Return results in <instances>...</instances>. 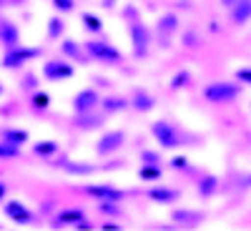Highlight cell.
I'll return each instance as SVG.
<instances>
[{
	"label": "cell",
	"mask_w": 251,
	"mask_h": 231,
	"mask_svg": "<svg viewBox=\"0 0 251 231\" xmlns=\"http://www.w3.org/2000/svg\"><path fill=\"white\" fill-rule=\"evenodd\" d=\"M236 80L251 86V66H249V68H239V71H236Z\"/></svg>",
	"instance_id": "cell-35"
},
{
	"label": "cell",
	"mask_w": 251,
	"mask_h": 231,
	"mask_svg": "<svg viewBox=\"0 0 251 231\" xmlns=\"http://www.w3.org/2000/svg\"><path fill=\"white\" fill-rule=\"evenodd\" d=\"M161 176H163V171H161L158 163H141V169H138L141 181H158Z\"/></svg>",
	"instance_id": "cell-24"
},
{
	"label": "cell",
	"mask_w": 251,
	"mask_h": 231,
	"mask_svg": "<svg viewBox=\"0 0 251 231\" xmlns=\"http://www.w3.org/2000/svg\"><path fill=\"white\" fill-rule=\"evenodd\" d=\"M86 53H88V58H93L98 63H106V66L123 63V53L113 43H108V40H86Z\"/></svg>",
	"instance_id": "cell-3"
},
{
	"label": "cell",
	"mask_w": 251,
	"mask_h": 231,
	"mask_svg": "<svg viewBox=\"0 0 251 231\" xmlns=\"http://www.w3.org/2000/svg\"><path fill=\"white\" fill-rule=\"evenodd\" d=\"M86 196H93L96 201H123L126 199V191L116 188L113 183H88L80 188Z\"/></svg>",
	"instance_id": "cell-8"
},
{
	"label": "cell",
	"mask_w": 251,
	"mask_h": 231,
	"mask_svg": "<svg viewBox=\"0 0 251 231\" xmlns=\"http://www.w3.org/2000/svg\"><path fill=\"white\" fill-rule=\"evenodd\" d=\"M0 3H3V0H0Z\"/></svg>",
	"instance_id": "cell-40"
},
{
	"label": "cell",
	"mask_w": 251,
	"mask_h": 231,
	"mask_svg": "<svg viewBox=\"0 0 251 231\" xmlns=\"http://www.w3.org/2000/svg\"><path fill=\"white\" fill-rule=\"evenodd\" d=\"M98 106H100V96L93 88H83L73 96V111L75 113H88V111H96Z\"/></svg>",
	"instance_id": "cell-10"
},
{
	"label": "cell",
	"mask_w": 251,
	"mask_h": 231,
	"mask_svg": "<svg viewBox=\"0 0 251 231\" xmlns=\"http://www.w3.org/2000/svg\"><path fill=\"white\" fill-rule=\"evenodd\" d=\"M196 191H199L201 199H211V196L219 191V179H216V176H203V179L199 181V186H196Z\"/></svg>",
	"instance_id": "cell-21"
},
{
	"label": "cell",
	"mask_w": 251,
	"mask_h": 231,
	"mask_svg": "<svg viewBox=\"0 0 251 231\" xmlns=\"http://www.w3.org/2000/svg\"><path fill=\"white\" fill-rule=\"evenodd\" d=\"M30 106H33L35 111H46V108L50 106V96H48L46 91H35L33 98H30Z\"/></svg>",
	"instance_id": "cell-27"
},
{
	"label": "cell",
	"mask_w": 251,
	"mask_h": 231,
	"mask_svg": "<svg viewBox=\"0 0 251 231\" xmlns=\"http://www.w3.org/2000/svg\"><path fill=\"white\" fill-rule=\"evenodd\" d=\"M141 163H158L161 166V154L158 151H141Z\"/></svg>",
	"instance_id": "cell-33"
},
{
	"label": "cell",
	"mask_w": 251,
	"mask_h": 231,
	"mask_svg": "<svg viewBox=\"0 0 251 231\" xmlns=\"http://www.w3.org/2000/svg\"><path fill=\"white\" fill-rule=\"evenodd\" d=\"M126 143V131H108L96 141V154L98 156H113L121 151V146Z\"/></svg>",
	"instance_id": "cell-9"
},
{
	"label": "cell",
	"mask_w": 251,
	"mask_h": 231,
	"mask_svg": "<svg viewBox=\"0 0 251 231\" xmlns=\"http://www.w3.org/2000/svg\"><path fill=\"white\" fill-rule=\"evenodd\" d=\"M0 46H3L5 51L10 48H18V46H23L20 43V30L15 23H10V20H0Z\"/></svg>",
	"instance_id": "cell-11"
},
{
	"label": "cell",
	"mask_w": 251,
	"mask_h": 231,
	"mask_svg": "<svg viewBox=\"0 0 251 231\" xmlns=\"http://www.w3.org/2000/svg\"><path fill=\"white\" fill-rule=\"evenodd\" d=\"M3 211H5V216H8L13 224H20V226L35 224V214L30 211L23 201H18V199H5V201H3Z\"/></svg>",
	"instance_id": "cell-5"
},
{
	"label": "cell",
	"mask_w": 251,
	"mask_h": 231,
	"mask_svg": "<svg viewBox=\"0 0 251 231\" xmlns=\"http://www.w3.org/2000/svg\"><path fill=\"white\" fill-rule=\"evenodd\" d=\"M63 30H66V23H63V18H50L48 20V38H60Z\"/></svg>",
	"instance_id": "cell-29"
},
{
	"label": "cell",
	"mask_w": 251,
	"mask_h": 231,
	"mask_svg": "<svg viewBox=\"0 0 251 231\" xmlns=\"http://www.w3.org/2000/svg\"><path fill=\"white\" fill-rule=\"evenodd\" d=\"M80 20H83V28H86V30H91V33H103V20H100L98 15H93V13H83Z\"/></svg>",
	"instance_id": "cell-26"
},
{
	"label": "cell",
	"mask_w": 251,
	"mask_h": 231,
	"mask_svg": "<svg viewBox=\"0 0 251 231\" xmlns=\"http://www.w3.org/2000/svg\"><path fill=\"white\" fill-rule=\"evenodd\" d=\"M28 131L25 128H0V141H5L8 146H15V149H23V146L28 143Z\"/></svg>",
	"instance_id": "cell-15"
},
{
	"label": "cell",
	"mask_w": 251,
	"mask_h": 231,
	"mask_svg": "<svg viewBox=\"0 0 251 231\" xmlns=\"http://www.w3.org/2000/svg\"><path fill=\"white\" fill-rule=\"evenodd\" d=\"M0 96H3V83H0Z\"/></svg>",
	"instance_id": "cell-39"
},
{
	"label": "cell",
	"mask_w": 251,
	"mask_h": 231,
	"mask_svg": "<svg viewBox=\"0 0 251 231\" xmlns=\"http://www.w3.org/2000/svg\"><path fill=\"white\" fill-rule=\"evenodd\" d=\"M221 3H224V5H226V8H228V10H231V8H234V5H236V3H239V0H221Z\"/></svg>",
	"instance_id": "cell-38"
},
{
	"label": "cell",
	"mask_w": 251,
	"mask_h": 231,
	"mask_svg": "<svg viewBox=\"0 0 251 231\" xmlns=\"http://www.w3.org/2000/svg\"><path fill=\"white\" fill-rule=\"evenodd\" d=\"M73 76H75V68L71 66L66 58H53V60H46L43 63V78L46 80L58 83V80H68Z\"/></svg>",
	"instance_id": "cell-6"
},
{
	"label": "cell",
	"mask_w": 251,
	"mask_h": 231,
	"mask_svg": "<svg viewBox=\"0 0 251 231\" xmlns=\"http://www.w3.org/2000/svg\"><path fill=\"white\" fill-rule=\"evenodd\" d=\"M128 103H131V108H136V111H141V113H149V111H153L156 108V98L149 93V91H133V96L128 98Z\"/></svg>",
	"instance_id": "cell-14"
},
{
	"label": "cell",
	"mask_w": 251,
	"mask_h": 231,
	"mask_svg": "<svg viewBox=\"0 0 251 231\" xmlns=\"http://www.w3.org/2000/svg\"><path fill=\"white\" fill-rule=\"evenodd\" d=\"M18 156H20V149L8 146L5 141H0V158H18Z\"/></svg>",
	"instance_id": "cell-30"
},
{
	"label": "cell",
	"mask_w": 251,
	"mask_h": 231,
	"mask_svg": "<svg viewBox=\"0 0 251 231\" xmlns=\"http://www.w3.org/2000/svg\"><path fill=\"white\" fill-rule=\"evenodd\" d=\"M249 20H251V0H239V3L231 8V23L246 26Z\"/></svg>",
	"instance_id": "cell-20"
},
{
	"label": "cell",
	"mask_w": 251,
	"mask_h": 231,
	"mask_svg": "<svg viewBox=\"0 0 251 231\" xmlns=\"http://www.w3.org/2000/svg\"><path fill=\"white\" fill-rule=\"evenodd\" d=\"M100 229H106V231H121L123 224H113V221H106V224H100Z\"/></svg>",
	"instance_id": "cell-36"
},
{
	"label": "cell",
	"mask_w": 251,
	"mask_h": 231,
	"mask_svg": "<svg viewBox=\"0 0 251 231\" xmlns=\"http://www.w3.org/2000/svg\"><path fill=\"white\" fill-rule=\"evenodd\" d=\"M146 196H149L153 204L166 206V204H176L181 199V191L178 188H169V186H151L149 191H146Z\"/></svg>",
	"instance_id": "cell-12"
},
{
	"label": "cell",
	"mask_w": 251,
	"mask_h": 231,
	"mask_svg": "<svg viewBox=\"0 0 251 231\" xmlns=\"http://www.w3.org/2000/svg\"><path fill=\"white\" fill-rule=\"evenodd\" d=\"M171 169H174V171L188 169V158H186V156H174V158H171Z\"/></svg>",
	"instance_id": "cell-34"
},
{
	"label": "cell",
	"mask_w": 251,
	"mask_h": 231,
	"mask_svg": "<svg viewBox=\"0 0 251 231\" xmlns=\"http://www.w3.org/2000/svg\"><path fill=\"white\" fill-rule=\"evenodd\" d=\"M40 55H43V51H40V48H25V46H18V48L5 51L3 63H0V66L8 68V71H15V68H23L25 63H30V60L40 58Z\"/></svg>",
	"instance_id": "cell-4"
},
{
	"label": "cell",
	"mask_w": 251,
	"mask_h": 231,
	"mask_svg": "<svg viewBox=\"0 0 251 231\" xmlns=\"http://www.w3.org/2000/svg\"><path fill=\"white\" fill-rule=\"evenodd\" d=\"M8 199V183H3V181H0V204H3Z\"/></svg>",
	"instance_id": "cell-37"
},
{
	"label": "cell",
	"mask_w": 251,
	"mask_h": 231,
	"mask_svg": "<svg viewBox=\"0 0 251 231\" xmlns=\"http://www.w3.org/2000/svg\"><path fill=\"white\" fill-rule=\"evenodd\" d=\"M80 219H86V211L80 206H71V208H63V211L50 221L53 229H63V226H75Z\"/></svg>",
	"instance_id": "cell-13"
},
{
	"label": "cell",
	"mask_w": 251,
	"mask_h": 231,
	"mask_svg": "<svg viewBox=\"0 0 251 231\" xmlns=\"http://www.w3.org/2000/svg\"><path fill=\"white\" fill-rule=\"evenodd\" d=\"M60 53H63V55H68V58L75 60V63H83V66L88 63V53H86V51H80V46L75 43V40H71V38L60 40Z\"/></svg>",
	"instance_id": "cell-16"
},
{
	"label": "cell",
	"mask_w": 251,
	"mask_h": 231,
	"mask_svg": "<svg viewBox=\"0 0 251 231\" xmlns=\"http://www.w3.org/2000/svg\"><path fill=\"white\" fill-rule=\"evenodd\" d=\"M126 108H131V103L128 98H123V96H108V98H100V111L111 116V113H121Z\"/></svg>",
	"instance_id": "cell-17"
},
{
	"label": "cell",
	"mask_w": 251,
	"mask_h": 231,
	"mask_svg": "<svg viewBox=\"0 0 251 231\" xmlns=\"http://www.w3.org/2000/svg\"><path fill=\"white\" fill-rule=\"evenodd\" d=\"M171 219L176 224H181V226H199L206 219V214H201V211H186V208H181V211L171 214Z\"/></svg>",
	"instance_id": "cell-19"
},
{
	"label": "cell",
	"mask_w": 251,
	"mask_h": 231,
	"mask_svg": "<svg viewBox=\"0 0 251 231\" xmlns=\"http://www.w3.org/2000/svg\"><path fill=\"white\" fill-rule=\"evenodd\" d=\"M188 80H191L188 71H181V73H176V76L171 78V88H183V86H188Z\"/></svg>",
	"instance_id": "cell-32"
},
{
	"label": "cell",
	"mask_w": 251,
	"mask_h": 231,
	"mask_svg": "<svg viewBox=\"0 0 251 231\" xmlns=\"http://www.w3.org/2000/svg\"><path fill=\"white\" fill-rule=\"evenodd\" d=\"M128 33H131V46H133V55L143 58L149 53V43H151V33L141 20H131L128 23Z\"/></svg>",
	"instance_id": "cell-7"
},
{
	"label": "cell",
	"mask_w": 251,
	"mask_h": 231,
	"mask_svg": "<svg viewBox=\"0 0 251 231\" xmlns=\"http://www.w3.org/2000/svg\"><path fill=\"white\" fill-rule=\"evenodd\" d=\"M75 126L80 131H93V128H100L103 126V116H98L96 111H88V113H75Z\"/></svg>",
	"instance_id": "cell-18"
},
{
	"label": "cell",
	"mask_w": 251,
	"mask_h": 231,
	"mask_svg": "<svg viewBox=\"0 0 251 231\" xmlns=\"http://www.w3.org/2000/svg\"><path fill=\"white\" fill-rule=\"evenodd\" d=\"M203 96L208 103H216V106H221V103H234L241 96V86L234 80H214L203 88Z\"/></svg>",
	"instance_id": "cell-2"
},
{
	"label": "cell",
	"mask_w": 251,
	"mask_h": 231,
	"mask_svg": "<svg viewBox=\"0 0 251 231\" xmlns=\"http://www.w3.org/2000/svg\"><path fill=\"white\" fill-rule=\"evenodd\" d=\"M58 141H38V143H33V154L35 156H40V158H48V156H53V154H58Z\"/></svg>",
	"instance_id": "cell-23"
},
{
	"label": "cell",
	"mask_w": 251,
	"mask_h": 231,
	"mask_svg": "<svg viewBox=\"0 0 251 231\" xmlns=\"http://www.w3.org/2000/svg\"><path fill=\"white\" fill-rule=\"evenodd\" d=\"M98 211L108 214V216H121V201H98Z\"/></svg>",
	"instance_id": "cell-28"
},
{
	"label": "cell",
	"mask_w": 251,
	"mask_h": 231,
	"mask_svg": "<svg viewBox=\"0 0 251 231\" xmlns=\"http://www.w3.org/2000/svg\"><path fill=\"white\" fill-rule=\"evenodd\" d=\"M53 8L58 13H73L75 10V0H53Z\"/></svg>",
	"instance_id": "cell-31"
},
{
	"label": "cell",
	"mask_w": 251,
	"mask_h": 231,
	"mask_svg": "<svg viewBox=\"0 0 251 231\" xmlns=\"http://www.w3.org/2000/svg\"><path fill=\"white\" fill-rule=\"evenodd\" d=\"M158 33H166V35H171V33H176L178 30V18L176 15H163V18H158Z\"/></svg>",
	"instance_id": "cell-25"
},
{
	"label": "cell",
	"mask_w": 251,
	"mask_h": 231,
	"mask_svg": "<svg viewBox=\"0 0 251 231\" xmlns=\"http://www.w3.org/2000/svg\"><path fill=\"white\" fill-rule=\"evenodd\" d=\"M58 166H63L68 174H73V176H88V174H93L96 171V166H88V163H78V161H60Z\"/></svg>",
	"instance_id": "cell-22"
},
{
	"label": "cell",
	"mask_w": 251,
	"mask_h": 231,
	"mask_svg": "<svg viewBox=\"0 0 251 231\" xmlns=\"http://www.w3.org/2000/svg\"><path fill=\"white\" fill-rule=\"evenodd\" d=\"M151 133L156 138V143L161 149H178V146H186V136L176 128L171 121H153L151 123Z\"/></svg>",
	"instance_id": "cell-1"
}]
</instances>
